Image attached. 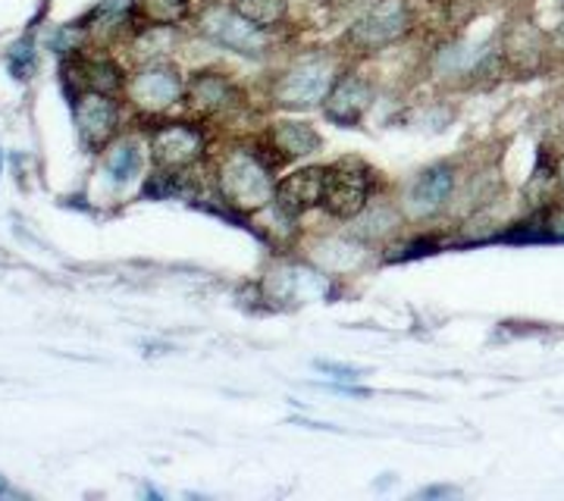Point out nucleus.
Returning <instances> with one entry per match:
<instances>
[{"label":"nucleus","mask_w":564,"mask_h":501,"mask_svg":"<svg viewBox=\"0 0 564 501\" xmlns=\"http://www.w3.org/2000/svg\"><path fill=\"white\" fill-rule=\"evenodd\" d=\"M217 188L223 200L232 204L239 214H258L273 200L276 182L270 163H263L254 151L236 148L226 151L217 163Z\"/></svg>","instance_id":"nucleus-1"},{"label":"nucleus","mask_w":564,"mask_h":501,"mask_svg":"<svg viewBox=\"0 0 564 501\" xmlns=\"http://www.w3.org/2000/svg\"><path fill=\"white\" fill-rule=\"evenodd\" d=\"M414 29V13L408 0H377L364 10L348 29V44L361 54H377L389 44L402 41Z\"/></svg>","instance_id":"nucleus-2"},{"label":"nucleus","mask_w":564,"mask_h":501,"mask_svg":"<svg viewBox=\"0 0 564 501\" xmlns=\"http://www.w3.org/2000/svg\"><path fill=\"white\" fill-rule=\"evenodd\" d=\"M336 85V69L326 57H307L292 63L280 79L273 81V104L289 110H307L314 104H323L329 88Z\"/></svg>","instance_id":"nucleus-3"},{"label":"nucleus","mask_w":564,"mask_h":501,"mask_svg":"<svg viewBox=\"0 0 564 501\" xmlns=\"http://www.w3.org/2000/svg\"><path fill=\"white\" fill-rule=\"evenodd\" d=\"M370 188H373V176L367 173V166H361V163H336V166H326L323 207L336 220H351V217H358L364 207L370 204Z\"/></svg>","instance_id":"nucleus-4"},{"label":"nucleus","mask_w":564,"mask_h":501,"mask_svg":"<svg viewBox=\"0 0 564 501\" xmlns=\"http://www.w3.org/2000/svg\"><path fill=\"white\" fill-rule=\"evenodd\" d=\"M126 88H129L132 104L139 107L141 113H151V117L166 113L170 107H176L185 98V81H182V76L173 66H166L161 61L141 66L139 73L126 81Z\"/></svg>","instance_id":"nucleus-5"},{"label":"nucleus","mask_w":564,"mask_h":501,"mask_svg":"<svg viewBox=\"0 0 564 501\" xmlns=\"http://www.w3.org/2000/svg\"><path fill=\"white\" fill-rule=\"evenodd\" d=\"M207 151L204 132L192 122H166L151 135V157L163 173H182L202 161Z\"/></svg>","instance_id":"nucleus-6"},{"label":"nucleus","mask_w":564,"mask_h":501,"mask_svg":"<svg viewBox=\"0 0 564 501\" xmlns=\"http://www.w3.org/2000/svg\"><path fill=\"white\" fill-rule=\"evenodd\" d=\"M73 117H76L82 144L91 148V151L107 148L117 135V129H120L117 100L104 95V91H95V88H85L79 95H73Z\"/></svg>","instance_id":"nucleus-7"},{"label":"nucleus","mask_w":564,"mask_h":501,"mask_svg":"<svg viewBox=\"0 0 564 501\" xmlns=\"http://www.w3.org/2000/svg\"><path fill=\"white\" fill-rule=\"evenodd\" d=\"M455 192V166L436 163L423 170L417 179L408 185L402 198V210L408 220H430L443 210Z\"/></svg>","instance_id":"nucleus-8"},{"label":"nucleus","mask_w":564,"mask_h":501,"mask_svg":"<svg viewBox=\"0 0 564 501\" xmlns=\"http://www.w3.org/2000/svg\"><path fill=\"white\" fill-rule=\"evenodd\" d=\"M198 29L214 44H223V47H229L236 54H263V47H267L261 29H254L251 22L242 20L232 7H214V10H207L202 20H198Z\"/></svg>","instance_id":"nucleus-9"},{"label":"nucleus","mask_w":564,"mask_h":501,"mask_svg":"<svg viewBox=\"0 0 564 501\" xmlns=\"http://www.w3.org/2000/svg\"><path fill=\"white\" fill-rule=\"evenodd\" d=\"M323 179H326L323 166H304L299 173L276 182V192H273L276 210H280L282 217L295 220V217L307 214L311 207L323 204Z\"/></svg>","instance_id":"nucleus-10"},{"label":"nucleus","mask_w":564,"mask_h":501,"mask_svg":"<svg viewBox=\"0 0 564 501\" xmlns=\"http://www.w3.org/2000/svg\"><path fill=\"white\" fill-rule=\"evenodd\" d=\"M370 100H373L370 81L348 73L329 88V95L323 100V113L333 122H339V126H358L364 120V113H367V107H370Z\"/></svg>","instance_id":"nucleus-11"},{"label":"nucleus","mask_w":564,"mask_h":501,"mask_svg":"<svg viewBox=\"0 0 564 501\" xmlns=\"http://www.w3.org/2000/svg\"><path fill=\"white\" fill-rule=\"evenodd\" d=\"M185 104L198 113H223L239 104V91L220 73H198L185 85Z\"/></svg>","instance_id":"nucleus-12"},{"label":"nucleus","mask_w":564,"mask_h":501,"mask_svg":"<svg viewBox=\"0 0 564 501\" xmlns=\"http://www.w3.org/2000/svg\"><path fill=\"white\" fill-rule=\"evenodd\" d=\"M492 61V47L489 44H452L436 54V73L440 76H480Z\"/></svg>","instance_id":"nucleus-13"},{"label":"nucleus","mask_w":564,"mask_h":501,"mask_svg":"<svg viewBox=\"0 0 564 501\" xmlns=\"http://www.w3.org/2000/svg\"><path fill=\"white\" fill-rule=\"evenodd\" d=\"M270 141L282 157H311L321 151V135L307 122H276L270 129Z\"/></svg>","instance_id":"nucleus-14"},{"label":"nucleus","mask_w":564,"mask_h":501,"mask_svg":"<svg viewBox=\"0 0 564 501\" xmlns=\"http://www.w3.org/2000/svg\"><path fill=\"white\" fill-rule=\"evenodd\" d=\"M232 10L248 20L254 29H273L289 17V3L285 0H232Z\"/></svg>","instance_id":"nucleus-15"},{"label":"nucleus","mask_w":564,"mask_h":501,"mask_svg":"<svg viewBox=\"0 0 564 501\" xmlns=\"http://www.w3.org/2000/svg\"><path fill=\"white\" fill-rule=\"evenodd\" d=\"M540 41H543V35H540L536 29L514 25V29L508 32V39H505L502 54L514 63V66H530V63L540 61V54H543Z\"/></svg>","instance_id":"nucleus-16"},{"label":"nucleus","mask_w":564,"mask_h":501,"mask_svg":"<svg viewBox=\"0 0 564 501\" xmlns=\"http://www.w3.org/2000/svg\"><path fill=\"white\" fill-rule=\"evenodd\" d=\"M135 17L151 25H176L188 17V0H135Z\"/></svg>","instance_id":"nucleus-17"},{"label":"nucleus","mask_w":564,"mask_h":501,"mask_svg":"<svg viewBox=\"0 0 564 501\" xmlns=\"http://www.w3.org/2000/svg\"><path fill=\"white\" fill-rule=\"evenodd\" d=\"M107 170H110V176L113 182H132L139 176L141 170V154L139 148L132 144V141H117V144H110L107 148Z\"/></svg>","instance_id":"nucleus-18"},{"label":"nucleus","mask_w":564,"mask_h":501,"mask_svg":"<svg viewBox=\"0 0 564 501\" xmlns=\"http://www.w3.org/2000/svg\"><path fill=\"white\" fill-rule=\"evenodd\" d=\"M85 88H95V91H104V95H113V91L126 88V76H122V69L113 61L85 63Z\"/></svg>","instance_id":"nucleus-19"},{"label":"nucleus","mask_w":564,"mask_h":501,"mask_svg":"<svg viewBox=\"0 0 564 501\" xmlns=\"http://www.w3.org/2000/svg\"><path fill=\"white\" fill-rule=\"evenodd\" d=\"M358 217H361V222H358V232L367 236V239H383V236L392 232V222H395V217H392V210H389V207H364Z\"/></svg>","instance_id":"nucleus-20"},{"label":"nucleus","mask_w":564,"mask_h":501,"mask_svg":"<svg viewBox=\"0 0 564 501\" xmlns=\"http://www.w3.org/2000/svg\"><path fill=\"white\" fill-rule=\"evenodd\" d=\"M32 63H35V54H32L29 41H22V44H17V47H10V73H13L17 79H29Z\"/></svg>","instance_id":"nucleus-21"},{"label":"nucleus","mask_w":564,"mask_h":501,"mask_svg":"<svg viewBox=\"0 0 564 501\" xmlns=\"http://www.w3.org/2000/svg\"><path fill=\"white\" fill-rule=\"evenodd\" d=\"M323 373H333V377H339V380H358L361 373L358 370H351V367H339V363H317Z\"/></svg>","instance_id":"nucleus-22"},{"label":"nucleus","mask_w":564,"mask_h":501,"mask_svg":"<svg viewBox=\"0 0 564 501\" xmlns=\"http://www.w3.org/2000/svg\"><path fill=\"white\" fill-rule=\"evenodd\" d=\"M543 226L552 239H564V210H555V214H552V217H549Z\"/></svg>","instance_id":"nucleus-23"},{"label":"nucleus","mask_w":564,"mask_h":501,"mask_svg":"<svg viewBox=\"0 0 564 501\" xmlns=\"http://www.w3.org/2000/svg\"><path fill=\"white\" fill-rule=\"evenodd\" d=\"M552 39H555V44L564 51V17L558 20V25H555V35H552Z\"/></svg>","instance_id":"nucleus-24"},{"label":"nucleus","mask_w":564,"mask_h":501,"mask_svg":"<svg viewBox=\"0 0 564 501\" xmlns=\"http://www.w3.org/2000/svg\"><path fill=\"white\" fill-rule=\"evenodd\" d=\"M7 492H10V486H7V480L0 477V495H7Z\"/></svg>","instance_id":"nucleus-25"},{"label":"nucleus","mask_w":564,"mask_h":501,"mask_svg":"<svg viewBox=\"0 0 564 501\" xmlns=\"http://www.w3.org/2000/svg\"><path fill=\"white\" fill-rule=\"evenodd\" d=\"M558 182H562V188H564V157L562 163H558Z\"/></svg>","instance_id":"nucleus-26"}]
</instances>
